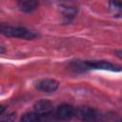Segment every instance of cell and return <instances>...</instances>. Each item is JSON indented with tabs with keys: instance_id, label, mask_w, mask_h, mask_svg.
Masks as SVG:
<instances>
[{
	"instance_id": "cell-1",
	"label": "cell",
	"mask_w": 122,
	"mask_h": 122,
	"mask_svg": "<svg viewBox=\"0 0 122 122\" xmlns=\"http://www.w3.org/2000/svg\"><path fill=\"white\" fill-rule=\"evenodd\" d=\"M7 36H12V37H23V38H33L35 37V34L25 29V28H20V27H5V30L3 31Z\"/></svg>"
},
{
	"instance_id": "cell-3",
	"label": "cell",
	"mask_w": 122,
	"mask_h": 122,
	"mask_svg": "<svg viewBox=\"0 0 122 122\" xmlns=\"http://www.w3.org/2000/svg\"><path fill=\"white\" fill-rule=\"evenodd\" d=\"M76 115L79 119L83 120V121H92L95 118V112L92 109L89 108V107H79L76 110Z\"/></svg>"
},
{
	"instance_id": "cell-4",
	"label": "cell",
	"mask_w": 122,
	"mask_h": 122,
	"mask_svg": "<svg viewBox=\"0 0 122 122\" xmlns=\"http://www.w3.org/2000/svg\"><path fill=\"white\" fill-rule=\"evenodd\" d=\"M58 88V82L53 79H43L38 82L37 89L44 92H54Z\"/></svg>"
},
{
	"instance_id": "cell-8",
	"label": "cell",
	"mask_w": 122,
	"mask_h": 122,
	"mask_svg": "<svg viewBox=\"0 0 122 122\" xmlns=\"http://www.w3.org/2000/svg\"><path fill=\"white\" fill-rule=\"evenodd\" d=\"M39 116L34 112H28L23 115L22 117V122H39Z\"/></svg>"
},
{
	"instance_id": "cell-7",
	"label": "cell",
	"mask_w": 122,
	"mask_h": 122,
	"mask_svg": "<svg viewBox=\"0 0 122 122\" xmlns=\"http://www.w3.org/2000/svg\"><path fill=\"white\" fill-rule=\"evenodd\" d=\"M18 6H19V8H20L21 10L28 12V11L33 10L36 8L37 3L35 1H22V2H20L18 4Z\"/></svg>"
},
{
	"instance_id": "cell-10",
	"label": "cell",
	"mask_w": 122,
	"mask_h": 122,
	"mask_svg": "<svg viewBox=\"0 0 122 122\" xmlns=\"http://www.w3.org/2000/svg\"><path fill=\"white\" fill-rule=\"evenodd\" d=\"M4 111H5V106L0 104V114H1V113H3V112H4Z\"/></svg>"
},
{
	"instance_id": "cell-2",
	"label": "cell",
	"mask_w": 122,
	"mask_h": 122,
	"mask_svg": "<svg viewBox=\"0 0 122 122\" xmlns=\"http://www.w3.org/2000/svg\"><path fill=\"white\" fill-rule=\"evenodd\" d=\"M73 113H74V110L72 106L69 104H62L57 108L55 115L60 120H67L70 119L73 115Z\"/></svg>"
},
{
	"instance_id": "cell-5",
	"label": "cell",
	"mask_w": 122,
	"mask_h": 122,
	"mask_svg": "<svg viewBox=\"0 0 122 122\" xmlns=\"http://www.w3.org/2000/svg\"><path fill=\"white\" fill-rule=\"evenodd\" d=\"M52 111V105L46 100H40L34 104V112L37 115H47Z\"/></svg>"
},
{
	"instance_id": "cell-12",
	"label": "cell",
	"mask_w": 122,
	"mask_h": 122,
	"mask_svg": "<svg viewBox=\"0 0 122 122\" xmlns=\"http://www.w3.org/2000/svg\"><path fill=\"white\" fill-rule=\"evenodd\" d=\"M3 52H5V49L2 46H0V53H3Z\"/></svg>"
},
{
	"instance_id": "cell-11",
	"label": "cell",
	"mask_w": 122,
	"mask_h": 122,
	"mask_svg": "<svg viewBox=\"0 0 122 122\" xmlns=\"http://www.w3.org/2000/svg\"><path fill=\"white\" fill-rule=\"evenodd\" d=\"M5 27H6V26H2V25H0V32H3V31H4Z\"/></svg>"
},
{
	"instance_id": "cell-9",
	"label": "cell",
	"mask_w": 122,
	"mask_h": 122,
	"mask_svg": "<svg viewBox=\"0 0 122 122\" xmlns=\"http://www.w3.org/2000/svg\"><path fill=\"white\" fill-rule=\"evenodd\" d=\"M15 113L10 112V113H1L0 114V122H13L15 120Z\"/></svg>"
},
{
	"instance_id": "cell-6",
	"label": "cell",
	"mask_w": 122,
	"mask_h": 122,
	"mask_svg": "<svg viewBox=\"0 0 122 122\" xmlns=\"http://www.w3.org/2000/svg\"><path fill=\"white\" fill-rule=\"evenodd\" d=\"M86 65L89 68H94V69H100V70H115V67L112 65L109 62L105 61H89L86 63Z\"/></svg>"
}]
</instances>
